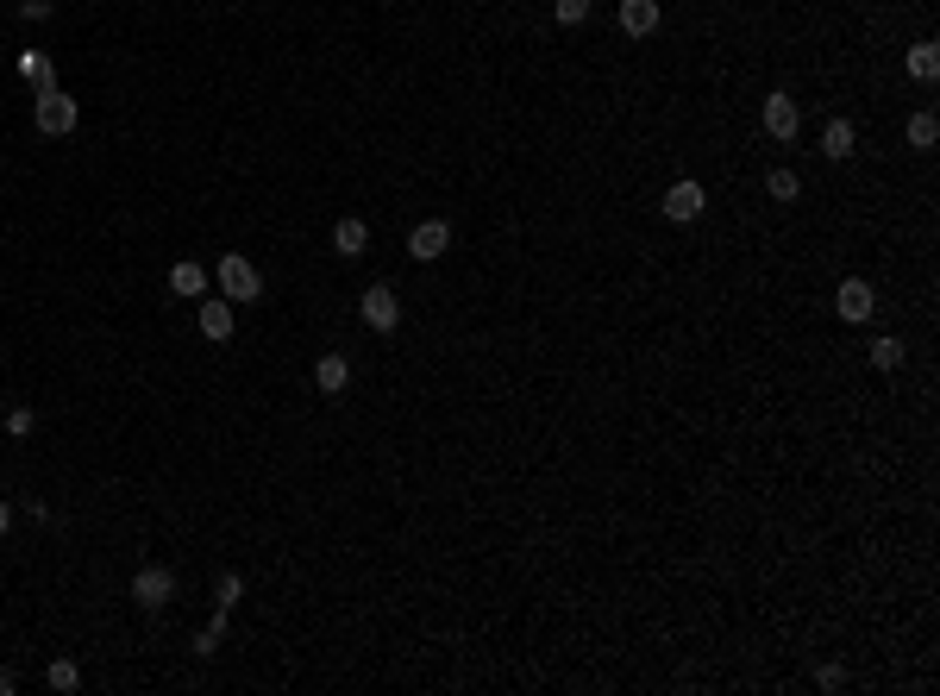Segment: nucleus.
Listing matches in <instances>:
<instances>
[{"mask_svg":"<svg viewBox=\"0 0 940 696\" xmlns=\"http://www.w3.org/2000/svg\"><path fill=\"white\" fill-rule=\"evenodd\" d=\"M239 596H245V577H239V571H220V577H214V609H232Z\"/></svg>","mask_w":940,"mask_h":696,"instance_id":"obj_19","label":"nucleus"},{"mask_svg":"<svg viewBox=\"0 0 940 696\" xmlns=\"http://www.w3.org/2000/svg\"><path fill=\"white\" fill-rule=\"evenodd\" d=\"M207 283H214V276H207L195 258H182V264L170 270V295H182V301H201V295H207Z\"/></svg>","mask_w":940,"mask_h":696,"instance_id":"obj_12","label":"nucleus"},{"mask_svg":"<svg viewBox=\"0 0 940 696\" xmlns=\"http://www.w3.org/2000/svg\"><path fill=\"white\" fill-rule=\"evenodd\" d=\"M214 283H220L226 301H257L264 295V276H257V264L245 258V251H226V258L214 264Z\"/></svg>","mask_w":940,"mask_h":696,"instance_id":"obj_1","label":"nucleus"},{"mask_svg":"<svg viewBox=\"0 0 940 696\" xmlns=\"http://www.w3.org/2000/svg\"><path fill=\"white\" fill-rule=\"evenodd\" d=\"M32 427H38V414H32V408H13V414H7V433H13V439H26Z\"/></svg>","mask_w":940,"mask_h":696,"instance_id":"obj_23","label":"nucleus"},{"mask_svg":"<svg viewBox=\"0 0 940 696\" xmlns=\"http://www.w3.org/2000/svg\"><path fill=\"white\" fill-rule=\"evenodd\" d=\"M765 195L771 201H796V195H803V176H796V170H771L765 176Z\"/></svg>","mask_w":940,"mask_h":696,"instance_id":"obj_17","label":"nucleus"},{"mask_svg":"<svg viewBox=\"0 0 940 696\" xmlns=\"http://www.w3.org/2000/svg\"><path fill=\"white\" fill-rule=\"evenodd\" d=\"M51 7H57V0H19V19H32V26H38V19H51Z\"/></svg>","mask_w":940,"mask_h":696,"instance_id":"obj_24","label":"nucleus"},{"mask_svg":"<svg viewBox=\"0 0 940 696\" xmlns=\"http://www.w3.org/2000/svg\"><path fill=\"white\" fill-rule=\"evenodd\" d=\"M552 19L558 26H583V19H590V0H552Z\"/></svg>","mask_w":940,"mask_h":696,"instance_id":"obj_21","label":"nucleus"},{"mask_svg":"<svg viewBox=\"0 0 940 696\" xmlns=\"http://www.w3.org/2000/svg\"><path fill=\"white\" fill-rule=\"evenodd\" d=\"M796 126H803V107H796L790 95H765V138H796Z\"/></svg>","mask_w":940,"mask_h":696,"instance_id":"obj_8","label":"nucleus"},{"mask_svg":"<svg viewBox=\"0 0 940 696\" xmlns=\"http://www.w3.org/2000/svg\"><path fill=\"white\" fill-rule=\"evenodd\" d=\"M7 527H13V502H7V496H0V533H7Z\"/></svg>","mask_w":940,"mask_h":696,"instance_id":"obj_25","label":"nucleus"},{"mask_svg":"<svg viewBox=\"0 0 940 696\" xmlns=\"http://www.w3.org/2000/svg\"><path fill=\"white\" fill-rule=\"evenodd\" d=\"M201 333L214 339V345L232 339V301H226V295H220V301H207V295H201Z\"/></svg>","mask_w":940,"mask_h":696,"instance_id":"obj_14","label":"nucleus"},{"mask_svg":"<svg viewBox=\"0 0 940 696\" xmlns=\"http://www.w3.org/2000/svg\"><path fill=\"white\" fill-rule=\"evenodd\" d=\"M445 251H452V226H445V220H420L408 232V258L414 264H433V258H445Z\"/></svg>","mask_w":940,"mask_h":696,"instance_id":"obj_6","label":"nucleus"},{"mask_svg":"<svg viewBox=\"0 0 940 696\" xmlns=\"http://www.w3.org/2000/svg\"><path fill=\"white\" fill-rule=\"evenodd\" d=\"M13 690H19V678H13V671H0V696H13Z\"/></svg>","mask_w":940,"mask_h":696,"instance_id":"obj_26","label":"nucleus"},{"mask_svg":"<svg viewBox=\"0 0 940 696\" xmlns=\"http://www.w3.org/2000/svg\"><path fill=\"white\" fill-rule=\"evenodd\" d=\"M665 220H702V207H709V195H702V182L696 176H684V182H671L665 189Z\"/></svg>","mask_w":940,"mask_h":696,"instance_id":"obj_7","label":"nucleus"},{"mask_svg":"<svg viewBox=\"0 0 940 696\" xmlns=\"http://www.w3.org/2000/svg\"><path fill=\"white\" fill-rule=\"evenodd\" d=\"M834 314L846 320V327H865V320L878 314V289L865 283V276H846V283L834 289Z\"/></svg>","mask_w":940,"mask_h":696,"instance_id":"obj_3","label":"nucleus"},{"mask_svg":"<svg viewBox=\"0 0 940 696\" xmlns=\"http://www.w3.org/2000/svg\"><path fill=\"white\" fill-rule=\"evenodd\" d=\"M333 251H339V258H364V251H370V226H364L358 214H345V220L333 226Z\"/></svg>","mask_w":940,"mask_h":696,"instance_id":"obj_10","label":"nucleus"},{"mask_svg":"<svg viewBox=\"0 0 940 696\" xmlns=\"http://www.w3.org/2000/svg\"><path fill=\"white\" fill-rule=\"evenodd\" d=\"M32 126H38L44 138L76 132V101H69L63 88H38V101H32Z\"/></svg>","mask_w":940,"mask_h":696,"instance_id":"obj_2","label":"nucleus"},{"mask_svg":"<svg viewBox=\"0 0 940 696\" xmlns=\"http://www.w3.org/2000/svg\"><path fill=\"white\" fill-rule=\"evenodd\" d=\"M909 76H915V82H934V76H940V44H934V38L909 44Z\"/></svg>","mask_w":940,"mask_h":696,"instance_id":"obj_15","label":"nucleus"},{"mask_svg":"<svg viewBox=\"0 0 940 696\" xmlns=\"http://www.w3.org/2000/svg\"><path fill=\"white\" fill-rule=\"evenodd\" d=\"M345 383H351V358H345V352H326V358L314 364V389H320V396H339Z\"/></svg>","mask_w":940,"mask_h":696,"instance_id":"obj_11","label":"nucleus"},{"mask_svg":"<svg viewBox=\"0 0 940 696\" xmlns=\"http://www.w3.org/2000/svg\"><path fill=\"white\" fill-rule=\"evenodd\" d=\"M19 69H26V76H32L38 88H57V69H51V63H44L38 51H26V57H19Z\"/></svg>","mask_w":940,"mask_h":696,"instance_id":"obj_22","label":"nucleus"},{"mask_svg":"<svg viewBox=\"0 0 940 696\" xmlns=\"http://www.w3.org/2000/svg\"><path fill=\"white\" fill-rule=\"evenodd\" d=\"M44 684H51L57 696H69V690H82V665H76V659H51V671H44Z\"/></svg>","mask_w":940,"mask_h":696,"instance_id":"obj_16","label":"nucleus"},{"mask_svg":"<svg viewBox=\"0 0 940 696\" xmlns=\"http://www.w3.org/2000/svg\"><path fill=\"white\" fill-rule=\"evenodd\" d=\"M358 308H364V327H376V333H395V327H402V295H395L389 283H370Z\"/></svg>","mask_w":940,"mask_h":696,"instance_id":"obj_5","label":"nucleus"},{"mask_svg":"<svg viewBox=\"0 0 940 696\" xmlns=\"http://www.w3.org/2000/svg\"><path fill=\"white\" fill-rule=\"evenodd\" d=\"M934 138H940V120H934V113H915V120H909V145H915V151H928Z\"/></svg>","mask_w":940,"mask_h":696,"instance_id":"obj_20","label":"nucleus"},{"mask_svg":"<svg viewBox=\"0 0 940 696\" xmlns=\"http://www.w3.org/2000/svg\"><path fill=\"white\" fill-rule=\"evenodd\" d=\"M853 145H859L853 120H828V126H821V157H834V164H846V157H853Z\"/></svg>","mask_w":940,"mask_h":696,"instance_id":"obj_13","label":"nucleus"},{"mask_svg":"<svg viewBox=\"0 0 940 696\" xmlns=\"http://www.w3.org/2000/svg\"><path fill=\"white\" fill-rule=\"evenodd\" d=\"M903 358H909V352H903V339H890V333L872 339V364H878V370H903Z\"/></svg>","mask_w":940,"mask_h":696,"instance_id":"obj_18","label":"nucleus"},{"mask_svg":"<svg viewBox=\"0 0 940 696\" xmlns=\"http://www.w3.org/2000/svg\"><path fill=\"white\" fill-rule=\"evenodd\" d=\"M658 19H665V13H658V0H621V32L627 38H652Z\"/></svg>","mask_w":940,"mask_h":696,"instance_id":"obj_9","label":"nucleus"},{"mask_svg":"<svg viewBox=\"0 0 940 696\" xmlns=\"http://www.w3.org/2000/svg\"><path fill=\"white\" fill-rule=\"evenodd\" d=\"M132 602H138V609H170V602H176V571L170 565H145V571L132 577Z\"/></svg>","mask_w":940,"mask_h":696,"instance_id":"obj_4","label":"nucleus"}]
</instances>
